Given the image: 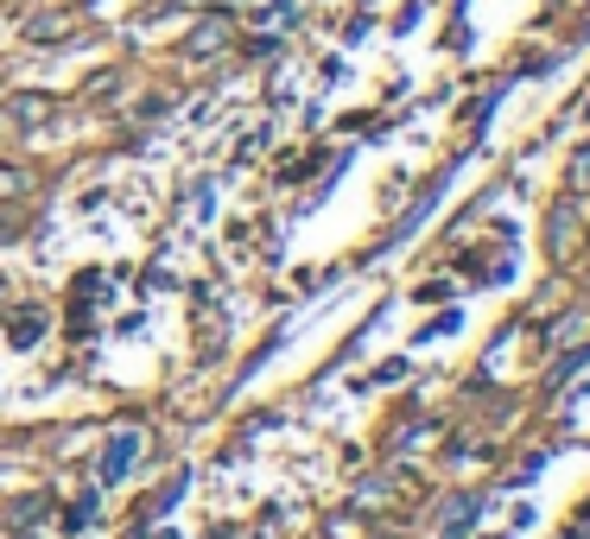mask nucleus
<instances>
[{
  "label": "nucleus",
  "instance_id": "f257e3e1",
  "mask_svg": "<svg viewBox=\"0 0 590 539\" xmlns=\"http://www.w3.org/2000/svg\"><path fill=\"white\" fill-rule=\"evenodd\" d=\"M7 114H13V127H45V121L58 114V102H51V96H13Z\"/></svg>",
  "mask_w": 590,
  "mask_h": 539
},
{
  "label": "nucleus",
  "instance_id": "f03ea898",
  "mask_svg": "<svg viewBox=\"0 0 590 539\" xmlns=\"http://www.w3.org/2000/svg\"><path fill=\"white\" fill-rule=\"evenodd\" d=\"M38 330H45V311H38V305H26V311H13V318H7V336H13V350H33Z\"/></svg>",
  "mask_w": 590,
  "mask_h": 539
},
{
  "label": "nucleus",
  "instance_id": "7ed1b4c3",
  "mask_svg": "<svg viewBox=\"0 0 590 539\" xmlns=\"http://www.w3.org/2000/svg\"><path fill=\"white\" fill-rule=\"evenodd\" d=\"M222 45H229V20H210L190 33V51H222Z\"/></svg>",
  "mask_w": 590,
  "mask_h": 539
},
{
  "label": "nucleus",
  "instance_id": "20e7f679",
  "mask_svg": "<svg viewBox=\"0 0 590 539\" xmlns=\"http://www.w3.org/2000/svg\"><path fill=\"white\" fill-rule=\"evenodd\" d=\"M127 464H134V438H121V444H109V457H102V476H127Z\"/></svg>",
  "mask_w": 590,
  "mask_h": 539
},
{
  "label": "nucleus",
  "instance_id": "39448f33",
  "mask_svg": "<svg viewBox=\"0 0 590 539\" xmlns=\"http://www.w3.org/2000/svg\"><path fill=\"white\" fill-rule=\"evenodd\" d=\"M26 172H20V166H0V197H20V191H26Z\"/></svg>",
  "mask_w": 590,
  "mask_h": 539
},
{
  "label": "nucleus",
  "instance_id": "423d86ee",
  "mask_svg": "<svg viewBox=\"0 0 590 539\" xmlns=\"http://www.w3.org/2000/svg\"><path fill=\"white\" fill-rule=\"evenodd\" d=\"M571 184H578V191H590V146L571 159Z\"/></svg>",
  "mask_w": 590,
  "mask_h": 539
},
{
  "label": "nucleus",
  "instance_id": "0eeeda50",
  "mask_svg": "<svg viewBox=\"0 0 590 539\" xmlns=\"http://www.w3.org/2000/svg\"><path fill=\"white\" fill-rule=\"evenodd\" d=\"M585 330H590V311H578V318L558 323V336H565V343H571V336H585Z\"/></svg>",
  "mask_w": 590,
  "mask_h": 539
},
{
  "label": "nucleus",
  "instance_id": "6e6552de",
  "mask_svg": "<svg viewBox=\"0 0 590 539\" xmlns=\"http://www.w3.org/2000/svg\"><path fill=\"white\" fill-rule=\"evenodd\" d=\"M0 134H13V114H7V108H0Z\"/></svg>",
  "mask_w": 590,
  "mask_h": 539
}]
</instances>
